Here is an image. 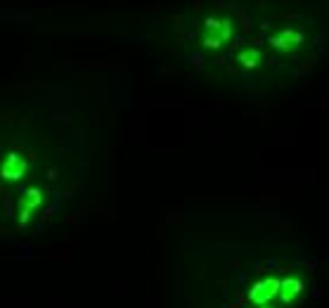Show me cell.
Here are the masks:
<instances>
[{"label":"cell","instance_id":"cell-1","mask_svg":"<svg viewBox=\"0 0 329 308\" xmlns=\"http://www.w3.org/2000/svg\"><path fill=\"white\" fill-rule=\"evenodd\" d=\"M24 173H26V159L12 152V154H7L3 166H0V176L7 180H21L24 178Z\"/></svg>","mask_w":329,"mask_h":308},{"label":"cell","instance_id":"cell-2","mask_svg":"<svg viewBox=\"0 0 329 308\" xmlns=\"http://www.w3.org/2000/svg\"><path fill=\"white\" fill-rule=\"evenodd\" d=\"M19 204H21L19 223L21 226H26L31 211H36V209L43 204V190H38V187H28V190H24L21 192V197H19Z\"/></svg>","mask_w":329,"mask_h":308}]
</instances>
